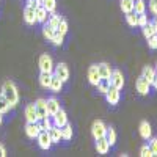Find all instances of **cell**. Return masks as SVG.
Segmentation results:
<instances>
[{"label":"cell","mask_w":157,"mask_h":157,"mask_svg":"<svg viewBox=\"0 0 157 157\" xmlns=\"http://www.w3.org/2000/svg\"><path fill=\"white\" fill-rule=\"evenodd\" d=\"M54 93H60L63 88V82L60 80V77H57L55 74H52V80H50V86H49Z\"/></svg>","instance_id":"cell-22"},{"label":"cell","mask_w":157,"mask_h":157,"mask_svg":"<svg viewBox=\"0 0 157 157\" xmlns=\"http://www.w3.org/2000/svg\"><path fill=\"white\" fill-rule=\"evenodd\" d=\"M141 75L148 80V83L151 85L152 83V80H154V77L157 75V72H155V68L154 66H145L143 68V72H141Z\"/></svg>","instance_id":"cell-21"},{"label":"cell","mask_w":157,"mask_h":157,"mask_svg":"<svg viewBox=\"0 0 157 157\" xmlns=\"http://www.w3.org/2000/svg\"><path fill=\"white\" fill-rule=\"evenodd\" d=\"M43 6H44L49 13H55V8H57V0H43Z\"/></svg>","instance_id":"cell-34"},{"label":"cell","mask_w":157,"mask_h":157,"mask_svg":"<svg viewBox=\"0 0 157 157\" xmlns=\"http://www.w3.org/2000/svg\"><path fill=\"white\" fill-rule=\"evenodd\" d=\"M2 94L8 99L11 109H14L19 104V91H17V86L14 85V82L6 80L3 83V86H2Z\"/></svg>","instance_id":"cell-1"},{"label":"cell","mask_w":157,"mask_h":157,"mask_svg":"<svg viewBox=\"0 0 157 157\" xmlns=\"http://www.w3.org/2000/svg\"><path fill=\"white\" fill-rule=\"evenodd\" d=\"M36 8L38 3H27L24 8V21L29 25H35L36 24Z\"/></svg>","instance_id":"cell-2"},{"label":"cell","mask_w":157,"mask_h":157,"mask_svg":"<svg viewBox=\"0 0 157 157\" xmlns=\"http://www.w3.org/2000/svg\"><path fill=\"white\" fill-rule=\"evenodd\" d=\"M63 38H64V35H61L60 32H55L54 38H52L50 41H52V44H54V46H61L63 44Z\"/></svg>","instance_id":"cell-36"},{"label":"cell","mask_w":157,"mask_h":157,"mask_svg":"<svg viewBox=\"0 0 157 157\" xmlns=\"http://www.w3.org/2000/svg\"><path fill=\"white\" fill-rule=\"evenodd\" d=\"M126 21L127 24L130 25V27H138V24H137V13H129V14H126Z\"/></svg>","instance_id":"cell-35"},{"label":"cell","mask_w":157,"mask_h":157,"mask_svg":"<svg viewBox=\"0 0 157 157\" xmlns=\"http://www.w3.org/2000/svg\"><path fill=\"white\" fill-rule=\"evenodd\" d=\"M46 104H47V113H49V116H54L61 107H60V102L55 99V98H49L47 101H46Z\"/></svg>","instance_id":"cell-18"},{"label":"cell","mask_w":157,"mask_h":157,"mask_svg":"<svg viewBox=\"0 0 157 157\" xmlns=\"http://www.w3.org/2000/svg\"><path fill=\"white\" fill-rule=\"evenodd\" d=\"M137 24H138V27H145V25L148 24V16L145 14V13L137 14Z\"/></svg>","instance_id":"cell-37"},{"label":"cell","mask_w":157,"mask_h":157,"mask_svg":"<svg viewBox=\"0 0 157 157\" xmlns=\"http://www.w3.org/2000/svg\"><path fill=\"white\" fill-rule=\"evenodd\" d=\"M47 132H49V137H50V140H52V145H54V143H60V141L63 140V137H61V129H60L58 126H55V124H52Z\"/></svg>","instance_id":"cell-13"},{"label":"cell","mask_w":157,"mask_h":157,"mask_svg":"<svg viewBox=\"0 0 157 157\" xmlns=\"http://www.w3.org/2000/svg\"><path fill=\"white\" fill-rule=\"evenodd\" d=\"M52 74L54 72H43L39 74V85L43 88H49L50 86V80H52Z\"/></svg>","instance_id":"cell-23"},{"label":"cell","mask_w":157,"mask_h":157,"mask_svg":"<svg viewBox=\"0 0 157 157\" xmlns=\"http://www.w3.org/2000/svg\"><path fill=\"white\" fill-rule=\"evenodd\" d=\"M54 60H52L50 55L44 54L39 57V69H41L43 72H54Z\"/></svg>","instance_id":"cell-5"},{"label":"cell","mask_w":157,"mask_h":157,"mask_svg":"<svg viewBox=\"0 0 157 157\" xmlns=\"http://www.w3.org/2000/svg\"><path fill=\"white\" fill-rule=\"evenodd\" d=\"M60 129H61V137H63V140H71V138H72V126H71L69 123H66L64 126H61Z\"/></svg>","instance_id":"cell-26"},{"label":"cell","mask_w":157,"mask_h":157,"mask_svg":"<svg viewBox=\"0 0 157 157\" xmlns=\"http://www.w3.org/2000/svg\"><path fill=\"white\" fill-rule=\"evenodd\" d=\"M152 25H154V30H155V33H157V17L152 21Z\"/></svg>","instance_id":"cell-45"},{"label":"cell","mask_w":157,"mask_h":157,"mask_svg":"<svg viewBox=\"0 0 157 157\" xmlns=\"http://www.w3.org/2000/svg\"><path fill=\"white\" fill-rule=\"evenodd\" d=\"M96 68H98V72H99L101 78H110L113 69H112V66L109 63H99V64H96Z\"/></svg>","instance_id":"cell-16"},{"label":"cell","mask_w":157,"mask_h":157,"mask_svg":"<svg viewBox=\"0 0 157 157\" xmlns=\"http://www.w3.org/2000/svg\"><path fill=\"white\" fill-rule=\"evenodd\" d=\"M25 113V118H27V121H38V113H36V109H35V104H29L27 107L24 110Z\"/></svg>","instance_id":"cell-20"},{"label":"cell","mask_w":157,"mask_h":157,"mask_svg":"<svg viewBox=\"0 0 157 157\" xmlns=\"http://www.w3.org/2000/svg\"><path fill=\"white\" fill-rule=\"evenodd\" d=\"M149 149H151V152H152V155H157V138H149Z\"/></svg>","instance_id":"cell-40"},{"label":"cell","mask_w":157,"mask_h":157,"mask_svg":"<svg viewBox=\"0 0 157 157\" xmlns=\"http://www.w3.org/2000/svg\"><path fill=\"white\" fill-rule=\"evenodd\" d=\"M120 90H116V88H113V86H110V90L105 93V99H107V102L110 104V105H116L118 102H120Z\"/></svg>","instance_id":"cell-12"},{"label":"cell","mask_w":157,"mask_h":157,"mask_svg":"<svg viewBox=\"0 0 157 157\" xmlns=\"http://www.w3.org/2000/svg\"><path fill=\"white\" fill-rule=\"evenodd\" d=\"M96 88H98V91L101 94H105L110 90V80L109 78H101V80L98 82V85H96Z\"/></svg>","instance_id":"cell-24"},{"label":"cell","mask_w":157,"mask_h":157,"mask_svg":"<svg viewBox=\"0 0 157 157\" xmlns=\"http://www.w3.org/2000/svg\"><path fill=\"white\" fill-rule=\"evenodd\" d=\"M2 123H3V113H0V126H2Z\"/></svg>","instance_id":"cell-46"},{"label":"cell","mask_w":157,"mask_h":157,"mask_svg":"<svg viewBox=\"0 0 157 157\" xmlns=\"http://www.w3.org/2000/svg\"><path fill=\"white\" fill-rule=\"evenodd\" d=\"M61 16L60 14H55V13H50V16H49V19H47V24L50 25L52 29H55L57 30V27H58V24L61 22Z\"/></svg>","instance_id":"cell-25"},{"label":"cell","mask_w":157,"mask_h":157,"mask_svg":"<svg viewBox=\"0 0 157 157\" xmlns=\"http://www.w3.org/2000/svg\"><path fill=\"white\" fill-rule=\"evenodd\" d=\"M154 68H155V72H157V63H155V66H154Z\"/></svg>","instance_id":"cell-47"},{"label":"cell","mask_w":157,"mask_h":157,"mask_svg":"<svg viewBox=\"0 0 157 157\" xmlns=\"http://www.w3.org/2000/svg\"><path fill=\"white\" fill-rule=\"evenodd\" d=\"M109 80H110V86H113L116 90H121L124 86V75H123V72L120 69L112 71V75H110Z\"/></svg>","instance_id":"cell-4"},{"label":"cell","mask_w":157,"mask_h":157,"mask_svg":"<svg viewBox=\"0 0 157 157\" xmlns=\"http://www.w3.org/2000/svg\"><path fill=\"white\" fill-rule=\"evenodd\" d=\"M54 74L57 77H60V80L63 83L68 82V78H69V68H68V64L66 63H58L57 66L54 68Z\"/></svg>","instance_id":"cell-6"},{"label":"cell","mask_w":157,"mask_h":157,"mask_svg":"<svg viewBox=\"0 0 157 157\" xmlns=\"http://www.w3.org/2000/svg\"><path fill=\"white\" fill-rule=\"evenodd\" d=\"M49 118H50V116H47V118H41V120H38L39 130H49V129H50L52 123H50V120H49Z\"/></svg>","instance_id":"cell-33"},{"label":"cell","mask_w":157,"mask_h":157,"mask_svg":"<svg viewBox=\"0 0 157 157\" xmlns=\"http://www.w3.org/2000/svg\"><path fill=\"white\" fill-rule=\"evenodd\" d=\"M135 86H137V91H138V94H141V96H146L148 93H149V88H151V85L148 83V80L145 77H138L137 78V83H135Z\"/></svg>","instance_id":"cell-9"},{"label":"cell","mask_w":157,"mask_h":157,"mask_svg":"<svg viewBox=\"0 0 157 157\" xmlns=\"http://www.w3.org/2000/svg\"><path fill=\"white\" fill-rule=\"evenodd\" d=\"M57 32H60L61 35H66V32H68V22L64 21V19H61V22L58 24V27H57Z\"/></svg>","instance_id":"cell-39"},{"label":"cell","mask_w":157,"mask_h":157,"mask_svg":"<svg viewBox=\"0 0 157 157\" xmlns=\"http://www.w3.org/2000/svg\"><path fill=\"white\" fill-rule=\"evenodd\" d=\"M49 16H50V13H49L43 5H38V8H36V22L46 24L47 19H49Z\"/></svg>","instance_id":"cell-19"},{"label":"cell","mask_w":157,"mask_h":157,"mask_svg":"<svg viewBox=\"0 0 157 157\" xmlns=\"http://www.w3.org/2000/svg\"><path fill=\"white\" fill-rule=\"evenodd\" d=\"M36 140H38V145H39V148H41V149H44V151L50 149L52 140H50V137H49V132H47V130H41V132L38 134Z\"/></svg>","instance_id":"cell-7"},{"label":"cell","mask_w":157,"mask_h":157,"mask_svg":"<svg viewBox=\"0 0 157 157\" xmlns=\"http://www.w3.org/2000/svg\"><path fill=\"white\" fill-rule=\"evenodd\" d=\"M109 149H110V143L107 141L105 137L96 140V151H98V154H102L104 155V154L109 152Z\"/></svg>","instance_id":"cell-15"},{"label":"cell","mask_w":157,"mask_h":157,"mask_svg":"<svg viewBox=\"0 0 157 157\" xmlns=\"http://www.w3.org/2000/svg\"><path fill=\"white\" fill-rule=\"evenodd\" d=\"M143 29V36H145L146 39L149 38V36H152L154 33H155V30H154V25H152V22H148L145 27H141Z\"/></svg>","instance_id":"cell-32"},{"label":"cell","mask_w":157,"mask_h":157,"mask_svg":"<svg viewBox=\"0 0 157 157\" xmlns=\"http://www.w3.org/2000/svg\"><path fill=\"white\" fill-rule=\"evenodd\" d=\"M105 138H107V141L110 143V146H113L115 143H116V132H115V129H113L112 126H110V127H107Z\"/></svg>","instance_id":"cell-28"},{"label":"cell","mask_w":157,"mask_h":157,"mask_svg":"<svg viewBox=\"0 0 157 157\" xmlns=\"http://www.w3.org/2000/svg\"><path fill=\"white\" fill-rule=\"evenodd\" d=\"M148 47H149V49H152V50H155V49H157V33H154L152 36H149V38H148Z\"/></svg>","instance_id":"cell-38"},{"label":"cell","mask_w":157,"mask_h":157,"mask_svg":"<svg viewBox=\"0 0 157 157\" xmlns=\"http://www.w3.org/2000/svg\"><path fill=\"white\" fill-rule=\"evenodd\" d=\"M121 11L124 14H129V13L134 11V0H121Z\"/></svg>","instance_id":"cell-27"},{"label":"cell","mask_w":157,"mask_h":157,"mask_svg":"<svg viewBox=\"0 0 157 157\" xmlns=\"http://www.w3.org/2000/svg\"><path fill=\"white\" fill-rule=\"evenodd\" d=\"M39 132H41V130H39L38 121H27V124H25V134H27L29 138L35 140Z\"/></svg>","instance_id":"cell-8"},{"label":"cell","mask_w":157,"mask_h":157,"mask_svg":"<svg viewBox=\"0 0 157 157\" xmlns=\"http://www.w3.org/2000/svg\"><path fill=\"white\" fill-rule=\"evenodd\" d=\"M55 29H52L49 24H44V27H43V35H44V38L47 39V41H50L52 38H54V35H55Z\"/></svg>","instance_id":"cell-29"},{"label":"cell","mask_w":157,"mask_h":157,"mask_svg":"<svg viewBox=\"0 0 157 157\" xmlns=\"http://www.w3.org/2000/svg\"><path fill=\"white\" fill-rule=\"evenodd\" d=\"M10 102H8V99L0 93V113H6V112H10Z\"/></svg>","instance_id":"cell-31"},{"label":"cell","mask_w":157,"mask_h":157,"mask_svg":"<svg viewBox=\"0 0 157 157\" xmlns=\"http://www.w3.org/2000/svg\"><path fill=\"white\" fill-rule=\"evenodd\" d=\"M35 109H36V113H38V118H47L49 113H47V104H46V99H38L35 102Z\"/></svg>","instance_id":"cell-10"},{"label":"cell","mask_w":157,"mask_h":157,"mask_svg":"<svg viewBox=\"0 0 157 157\" xmlns=\"http://www.w3.org/2000/svg\"><path fill=\"white\" fill-rule=\"evenodd\" d=\"M52 118H54V124L58 126V127H61V126H64L68 123V115H66V112H64L63 109H60Z\"/></svg>","instance_id":"cell-17"},{"label":"cell","mask_w":157,"mask_h":157,"mask_svg":"<svg viewBox=\"0 0 157 157\" xmlns=\"http://www.w3.org/2000/svg\"><path fill=\"white\" fill-rule=\"evenodd\" d=\"M151 85H152V86H154V88L157 90V75L154 77V80H152V83H151Z\"/></svg>","instance_id":"cell-44"},{"label":"cell","mask_w":157,"mask_h":157,"mask_svg":"<svg viewBox=\"0 0 157 157\" xmlns=\"http://www.w3.org/2000/svg\"><path fill=\"white\" fill-rule=\"evenodd\" d=\"M105 132H107V126L104 124V121H101V120H96L93 123V126H91V135H93L94 140L105 137Z\"/></svg>","instance_id":"cell-3"},{"label":"cell","mask_w":157,"mask_h":157,"mask_svg":"<svg viewBox=\"0 0 157 157\" xmlns=\"http://www.w3.org/2000/svg\"><path fill=\"white\" fill-rule=\"evenodd\" d=\"M138 132H140V137L143 140H149L152 137V129H151V124L148 121H141L140 123V127H138Z\"/></svg>","instance_id":"cell-11"},{"label":"cell","mask_w":157,"mask_h":157,"mask_svg":"<svg viewBox=\"0 0 157 157\" xmlns=\"http://www.w3.org/2000/svg\"><path fill=\"white\" fill-rule=\"evenodd\" d=\"M5 155H6V149L2 143H0V157H5Z\"/></svg>","instance_id":"cell-43"},{"label":"cell","mask_w":157,"mask_h":157,"mask_svg":"<svg viewBox=\"0 0 157 157\" xmlns=\"http://www.w3.org/2000/svg\"><path fill=\"white\" fill-rule=\"evenodd\" d=\"M145 10H146L145 0H134V13L140 14V13H145Z\"/></svg>","instance_id":"cell-30"},{"label":"cell","mask_w":157,"mask_h":157,"mask_svg":"<svg viewBox=\"0 0 157 157\" xmlns=\"http://www.w3.org/2000/svg\"><path fill=\"white\" fill-rule=\"evenodd\" d=\"M86 77H88V82L91 85H98V82L101 80V75L98 72V68H96V64H93V66H90L88 68V72H86Z\"/></svg>","instance_id":"cell-14"},{"label":"cell","mask_w":157,"mask_h":157,"mask_svg":"<svg viewBox=\"0 0 157 157\" xmlns=\"http://www.w3.org/2000/svg\"><path fill=\"white\" fill-rule=\"evenodd\" d=\"M140 155H141V157H152V152H151V149H149L148 145L141 146V149H140Z\"/></svg>","instance_id":"cell-41"},{"label":"cell","mask_w":157,"mask_h":157,"mask_svg":"<svg viewBox=\"0 0 157 157\" xmlns=\"http://www.w3.org/2000/svg\"><path fill=\"white\" fill-rule=\"evenodd\" d=\"M149 11L152 13L154 16H157V0H149Z\"/></svg>","instance_id":"cell-42"}]
</instances>
